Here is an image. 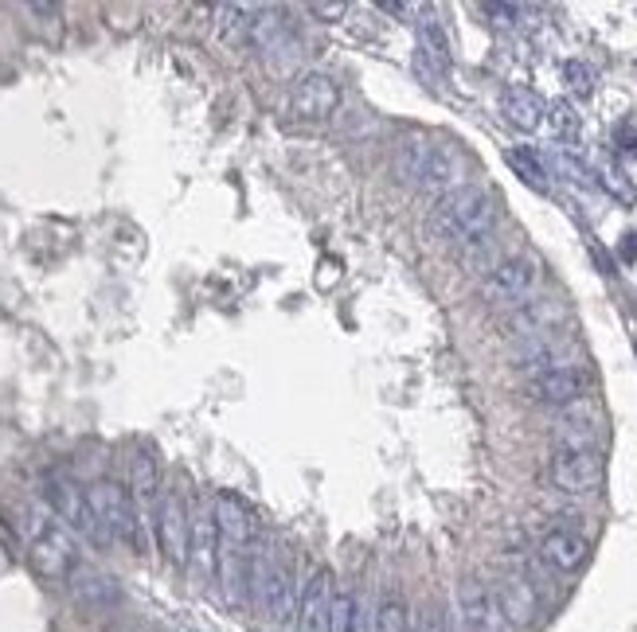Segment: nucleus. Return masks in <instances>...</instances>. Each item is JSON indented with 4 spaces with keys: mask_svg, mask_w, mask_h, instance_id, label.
I'll list each match as a JSON object with an SVG mask.
<instances>
[{
    "mask_svg": "<svg viewBox=\"0 0 637 632\" xmlns=\"http://www.w3.org/2000/svg\"><path fill=\"white\" fill-rule=\"evenodd\" d=\"M497 227V204L485 188H473V184H462L458 191L439 199V207L431 211V230L450 247H485L489 235Z\"/></svg>",
    "mask_w": 637,
    "mask_h": 632,
    "instance_id": "1",
    "label": "nucleus"
},
{
    "mask_svg": "<svg viewBox=\"0 0 637 632\" xmlns=\"http://www.w3.org/2000/svg\"><path fill=\"white\" fill-rule=\"evenodd\" d=\"M86 504H91L94 519L106 527L110 539L141 550V519H137V504H133L130 488L117 485V480H94V485L86 488Z\"/></svg>",
    "mask_w": 637,
    "mask_h": 632,
    "instance_id": "2",
    "label": "nucleus"
},
{
    "mask_svg": "<svg viewBox=\"0 0 637 632\" xmlns=\"http://www.w3.org/2000/svg\"><path fill=\"white\" fill-rule=\"evenodd\" d=\"M43 496H48L51 511H55V516L63 519L71 531H79L83 539H91L94 547H110V542H114L106 535V527L94 519L83 485H79L75 477H66V473H51V477L43 480Z\"/></svg>",
    "mask_w": 637,
    "mask_h": 632,
    "instance_id": "3",
    "label": "nucleus"
},
{
    "mask_svg": "<svg viewBox=\"0 0 637 632\" xmlns=\"http://www.w3.org/2000/svg\"><path fill=\"white\" fill-rule=\"evenodd\" d=\"M298 590L301 586L298 578H294L290 562L274 559L270 570H266L263 590L250 601V609H255L266 624H274V629H286V624H294V613H298Z\"/></svg>",
    "mask_w": 637,
    "mask_h": 632,
    "instance_id": "4",
    "label": "nucleus"
},
{
    "mask_svg": "<svg viewBox=\"0 0 637 632\" xmlns=\"http://www.w3.org/2000/svg\"><path fill=\"white\" fill-rule=\"evenodd\" d=\"M552 485L559 493H595L603 485V457L590 445H559L552 453Z\"/></svg>",
    "mask_w": 637,
    "mask_h": 632,
    "instance_id": "5",
    "label": "nucleus"
},
{
    "mask_svg": "<svg viewBox=\"0 0 637 632\" xmlns=\"http://www.w3.org/2000/svg\"><path fill=\"white\" fill-rule=\"evenodd\" d=\"M250 48L266 59L270 66H294L301 59V40L294 24L281 17L278 9H258L255 28H250Z\"/></svg>",
    "mask_w": 637,
    "mask_h": 632,
    "instance_id": "6",
    "label": "nucleus"
},
{
    "mask_svg": "<svg viewBox=\"0 0 637 632\" xmlns=\"http://www.w3.org/2000/svg\"><path fill=\"white\" fill-rule=\"evenodd\" d=\"M340 110V83L325 71H306L290 86V114L298 122H329Z\"/></svg>",
    "mask_w": 637,
    "mask_h": 632,
    "instance_id": "7",
    "label": "nucleus"
},
{
    "mask_svg": "<svg viewBox=\"0 0 637 632\" xmlns=\"http://www.w3.org/2000/svg\"><path fill=\"white\" fill-rule=\"evenodd\" d=\"M32 567L51 582H66L71 570L79 567V547L71 539V531L55 524H40L32 531Z\"/></svg>",
    "mask_w": 637,
    "mask_h": 632,
    "instance_id": "8",
    "label": "nucleus"
},
{
    "mask_svg": "<svg viewBox=\"0 0 637 632\" xmlns=\"http://www.w3.org/2000/svg\"><path fill=\"white\" fill-rule=\"evenodd\" d=\"M536 289V262L532 258H501L481 281V297L489 304H524Z\"/></svg>",
    "mask_w": 637,
    "mask_h": 632,
    "instance_id": "9",
    "label": "nucleus"
},
{
    "mask_svg": "<svg viewBox=\"0 0 637 632\" xmlns=\"http://www.w3.org/2000/svg\"><path fill=\"white\" fill-rule=\"evenodd\" d=\"M454 71V55H450V35L434 17L419 20V43H414V74L427 86H442Z\"/></svg>",
    "mask_w": 637,
    "mask_h": 632,
    "instance_id": "10",
    "label": "nucleus"
},
{
    "mask_svg": "<svg viewBox=\"0 0 637 632\" xmlns=\"http://www.w3.org/2000/svg\"><path fill=\"white\" fill-rule=\"evenodd\" d=\"M157 542L168 567H188V504L181 493H165L157 500Z\"/></svg>",
    "mask_w": 637,
    "mask_h": 632,
    "instance_id": "11",
    "label": "nucleus"
},
{
    "mask_svg": "<svg viewBox=\"0 0 637 632\" xmlns=\"http://www.w3.org/2000/svg\"><path fill=\"white\" fill-rule=\"evenodd\" d=\"M462 176H465V160L450 141H434L431 137V148L422 156V168H419V180L414 188L431 191V196H450V191L462 188Z\"/></svg>",
    "mask_w": 637,
    "mask_h": 632,
    "instance_id": "12",
    "label": "nucleus"
},
{
    "mask_svg": "<svg viewBox=\"0 0 637 632\" xmlns=\"http://www.w3.org/2000/svg\"><path fill=\"white\" fill-rule=\"evenodd\" d=\"M454 609H458V629L462 632H497L501 629L497 598H493V590H489L485 582H477V578L458 582Z\"/></svg>",
    "mask_w": 637,
    "mask_h": 632,
    "instance_id": "13",
    "label": "nucleus"
},
{
    "mask_svg": "<svg viewBox=\"0 0 637 632\" xmlns=\"http://www.w3.org/2000/svg\"><path fill=\"white\" fill-rule=\"evenodd\" d=\"M587 394V375L572 363H555L528 379V398L544 406H575Z\"/></svg>",
    "mask_w": 637,
    "mask_h": 632,
    "instance_id": "14",
    "label": "nucleus"
},
{
    "mask_svg": "<svg viewBox=\"0 0 637 632\" xmlns=\"http://www.w3.org/2000/svg\"><path fill=\"white\" fill-rule=\"evenodd\" d=\"M216 555H219V531H216V511L204 500L188 511V562L196 570L199 582L216 574Z\"/></svg>",
    "mask_w": 637,
    "mask_h": 632,
    "instance_id": "15",
    "label": "nucleus"
},
{
    "mask_svg": "<svg viewBox=\"0 0 637 632\" xmlns=\"http://www.w3.org/2000/svg\"><path fill=\"white\" fill-rule=\"evenodd\" d=\"M332 570L317 567L298 590V613H294V629L298 632H325L329 629V609H332Z\"/></svg>",
    "mask_w": 637,
    "mask_h": 632,
    "instance_id": "16",
    "label": "nucleus"
},
{
    "mask_svg": "<svg viewBox=\"0 0 637 632\" xmlns=\"http://www.w3.org/2000/svg\"><path fill=\"white\" fill-rule=\"evenodd\" d=\"M66 590H71V598H75L83 609H110V605L122 601V586H117V578L102 574V570H94V567H83V562L71 570Z\"/></svg>",
    "mask_w": 637,
    "mask_h": 632,
    "instance_id": "17",
    "label": "nucleus"
},
{
    "mask_svg": "<svg viewBox=\"0 0 637 632\" xmlns=\"http://www.w3.org/2000/svg\"><path fill=\"white\" fill-rule=\"evenodd\" d=\"M212 511H216V531L224 542H235V547H250L255 542V516H250V508L235 493H216Z\"/></svg>",
    "mask_w": 637,
    "mask_h": 632,
    "instance_id": "18",
    "label": "nucleus"
},
{
    "mask_svg": "<svg viewBox=\"0 0 637 632\" xmlns=\"http://www.w3.org/2000/svg\"><path fill=\"white\" fill-rule=\"evenodd\" d=\"M587 555H590V542L583 539V535L567 531V527H555V531H547L544 542H540V559L552 570H559V574L579 570L583 562H587Z\"/></svg>",
    "mask_w": 637,
    "mask_h": 632,
    "instance_id": "19",
    "label": "nucleus"
},
{
    "mask_svg": "<svg viewBox=\"0 0 637 632\" xmlns=\"http://www.w3.org/2000/svg\"><path fill=\"white\" fill-rule=\"evenodd\" d=\"M501 114H505V122L513 125V129L532 133L544 125L547 102L540 99L532 86H505V91H501Z\"/></svg>",
    "mask_w": 637,
    "mask_h": 632,
    "instance_id": "20",
    "label": "nucleus"
},
{
    "mask_svg": "<svg viewBox=\"0 0 637 632\" xmlns=\"http://www.w3.org/2000/svg\"><path fill=\"white\" fill-rule=\"evenodd\" d=\"M497 609H501V621L508 624H532L536 621V590H532L524 578H505V582L497 586Z\"/></svg>",
    "mask_w": 637,
    "mask_h": 632,
    "instance_id": "21",
    "label": "nucleus"
},
{
    "mask_svg": "<svg viewBox=\"0 0 637 632\" xmlns=\"http://www.w3.org/2000/svg\"><path fill=\"white\" fill-rule=\"evenodd\" d=\"M130 485H133V504L141 508H153L161 500V468H157V457L150 449H137L130 457Z\"/></svg>",
    "mask_w": 637,
    "mask_h": 632,
    "instance_id": "22",
    "label": "nucleus"
},
{
    "mask_svg": "<svg viewBox=\"0 0 637 632\" xmlns=\"http://www.w3.org/2000/svg\"><path fill=\"white\" fill-rule=\"evenodd\" d=\"M427 148H431V137L427 133H407L403 141L395 145V176L403 184H411L414 188V180H419V168H422V156H427Z\"/></svg>",
    "mask_w": 637,
    "mask_h": 632,
    "instance_id": "23",
    "label": "nucleus"
},
{
    "mask_svg": "<svg viewBox=\"0 0 637 632\" xmlns=\"http://www.w3.org/2000/svg\"><path fill=\"white\" fill-rule=\"evenodd\" d=\"M325 632H364V605H360V598L352 590L332 593L329 629Z\"/></svg>",
    "mask_w": 637,
    "mask_h": 632,
    "instance_id": "24",
    "label": "nucleus"
},
{
    "mask_svg": "<svg viewBox=\"0 0 637 632\" xmlns=\"http://www.w3.org/2000/svg\"><path fill=\"white\" fill-rule=\"evenodd\" d=\"M505 160H508V168H513V173L521 176L524 184H528L532 191H540V196H547V191H552V180H547L544 160H540L532 148H508Z\"/></svg>",
    "mask_w": 637,
    "mask_h": 632,
    "instance_id": "25",
    "label": "nucleus"
},
{
    "mask_svg": "<svg viewBox=\"0 0 637 632\" xmlns=\"http://www.w3.org/2000/svg\"><path fill=\"white\" fill-rule=\"evenodd\" d=\"M216 17H219V35H224L227 43H239V40H250L258 4H219Z\"/></svg>",
    "mask_w": 637,
    "mask_h": 632,
    "instance_id": "26",
    "label": "nucleus"
},
{
    "mask_svg": "<svg viewBox=\"0 0 637 632\" xmlns=\"http://www.w3.org/2000/svg\"><path fill=\"white\" fill-rule=\"evenodd\" d=\"M547 122H552V133L563 141V145H575V141L583 137V117L575 114V106L572 102H552L547 106Z\"/></svg>",
    "mask_w": 637,
    "mask_h": 632,
    "instance_id": "27",
    "label": "nucleus"
},
{
    "mask_svg": "<svg viewBox=\"0 0 637 632\" xmlns=\"http://www.w3.org/2000/svg\"><path fill=\"white\" fill-rule=\"evenodd\" d=\"M376 632H411V609L399 593H388L376 609Z\"/></svg>",
    "mask_w": 637,
    "mask_h": 632,
    "instance_id": "28",
    "label": "nucleus"
},
{
    "mask_svg": "<svg viewBox=\"0 0 637 632\" xmlns=\"http://www.w3.org/2000/svg\"><path fill=\"white\" fill-rule=\"evenodd\" d=\"M547 165H552L555 173L563 176V180L583 184V188H595V173H590V168L583 165L575 153H567V148H552V153H547Z\"/></svg>",
    "mask_w": 637,
    "mask_h": 632,
    "instance_id": "29",
    "label": "nucleus"
},
{
    "mask_svg": "<svg viewBox=\"0 0 637 632\" xmlns=\"http://www.w3.org/2000/svg\"><path fill=\"white\" fill-rule=\"evenodd\" d=\"M595 184H603L606 191H610L618 204H626V207H637V188H634V180H629L621 168H614V165H603L595 173Z\"/></svg>",
    "mask_w": 637,
    "mask_h": 632,
    "instance_id": "30",
    "label": "nucleus"
},
{
    "mask_svg": "<svg viewBox=\"0 0 637 632\" xmlns=\"http://www.w3.org/2000/svg\"><path fill=\"white\" fill-rule=\"evenodd\" d=\"M563 79H567V91L579 94V99H587V94H595V71H590L583 59H572V63H563Z\"/></svg>",
    "mask_w": 637,
    "mask_h": 632,
    "instance_id": "31",
    "label": "nucleus"
},
{
    "mask_svg": "<svg viewBox=\"0 0 637 632\" xmlns=\"http://www.w3.org/2000/svg\"><path fill=\"white\" fill-rule=\"evenodd\" d=\"M306 9L314 12V17H321V20H329V24H332V20L345 17L348 4H345V0H314V4H306Z\"/></svg>",
    "mask_w": 637,
    "mask_h": 632,
    "instance_id": "32",
    "label": "nucleus"
},
{
    "mask_svg": "<svg viewBox=\"0 0 637 632\" xmlns=\"http://www.w3.org/2000/svg\"><path fill=\"white\" fill-rule=\"evenodd\" d=\"M614 141H618V148L626 156H637V125L634 122H621L618 133H614Z\"/></svg>",
    "mask_w": 637,
    "mask_h": 632,
    "instance_id": "33",
    "label": "nucleus"
},
{
    "mask_svg": "<svg viewBox=\"0 0 637 632\" xmlns=\"http://www.w3.org/2000/svg\"><path fill=\"white\" fill-rule=\"evenodd\" d=\"M485 17H497V24H513V17H521V9L516 4H485Z\"/></svg>",
    "mask_w": 637,
    "mask_h": 632,
    "instance_id": "34",
    "label": "nucleus"
},
{
    "mask_svg": "<svg viewBox=\"0 0 637 632\" xmlns=\"http://www.w3.org/2000/svg\"><path fill=\"white\" fill-rule=\"evenodd\" d=\"M340 281V262H321V273H317V286L329 289Z\"/></svg>",
    "mask_w": 637,
    "mask_h": 632,
    "instance_id": "35",
    "label": "nucleus"
},
{
    "mask_svg": "<svg viewBox=\"0 0 637 632\" xmlns=\"http://www.w3.org/2000/svg\"><path fill=\"white\" fill-rule=\"evenodd\" d=\"M380 9H383V12H391V17H407V12H414V4H399V0H383Z\"/></svg>",
    "mask_w": 637,
    "mask_h": 632,
    "instance_id": "36",
    "label": "nucleus"
},
{
    "mask_svg": "<svg viewBox=\"0 0 637 632\" xmlns=\"http://www.w3.org/2000/svg\"><path fill=\"white\" fill-rule=\"evenodd\" d=\"M621 258H626V262H637V235H626V242H621Z\"/></svg>",
    "mask_w": 637,
    "mask_h": 632,
    "instance_id": "37",
    "label": "nucleus"
}]
</instances>
